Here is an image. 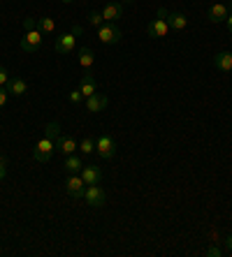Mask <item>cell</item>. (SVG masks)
<instances>
[{
    "instance_id": "cell-4",
    "label": "cell",
    "mask_w": 232,
    "mask_h": 257,
    "mask_svg": "<svg viewBox=\"0 0 232 257\" xmlns=\"http://www.w3.org/2000/svg\"><path fill=\"white\" fill-rule=\"evenodd\" d=\"M82 199L89 206H93V209H100V206H105V202H107V195H105V190H102L100 186H86L84 188V195H82Z\"/></svg>"
},
{
    "instance_id": "cell-29",
    "label": "cell",
    "mask_w": 232,
    "mask_h": 257,
    "mask_svg": "<svg viewBox=\"0 0 232 257\" xmlns=\"http://www.w3.org/2000/svg\"><path fill=\"white\" fill-rule=\"evenodd\" d=\"M223 252L232 255V234H227V239H225V250H223Z\"/></svg>"
},
{
    "instance_id": "cell-12",
    "label": "cell",
    "mask_w": 232,
    "mask_h": 257,
    "mask_svg": "<svg viewBox=\"0 0 232 257\" xmlns=\"http://www.w3.org/2000/svg\"><path fill=\"white\" fill-rule=\"evenodd\" d=\"M167 24H170V30H186L188 28V19H186V14L181 12H167Z\"/></svg>"
},
{
    "instance_id": "cell-30",
    "label": "cell",
    "mask_w": 232,
    "mask_h": 257,
    "mask_svg": "<svg viewBox=\"0 0 232 257\" xmlns=\"http://www.w3.org/2000/svg\"><path fill=\"white\" fill-rule=\"evenodd\" d=\"M225 21H227V28H230V33H232V12L227 14V19H225Z\"/></svg>"
},
{
    "instance_id": "cell-11",
    "label": "cell",
    "mask_w": 232,
    "mask_h": 257,
    "mask_svg": "<svg viewBox=\"0 0 232 257\" xmlns=\"http://www.w3.org/2000/svg\"><path fill=\"white\" fill-rule=\"evenodd\" d=\"M102 17H105V21H109V24H116L121 17H123V5L121 3H107V5L100 10Z\"/></svg>"
},
{
    "instance_id": "cell-5",
    "label": "cell",
    "mask_w": 232,
    "mask_h": 257,
    "mask_svg": "<svg viewBox=\"0 0 232 257\" xmlns=\"http://www.w3.org/2000/svg\"><path fill=\"white\" fill-rule=\"evenodd\" d=\"M96 151L102 160H112L116 156V142H114L112 135H100L96 139Z\"/></svg>"
},
{
    "instance_id": "cell-3",
    "label": "cell",
    "mask_w": 232,
    "mask_h": 257,
    "mask_svg": "<svg viewBox=\"0 0 232 257\" xmlns=\"http://www.w3.org/2000/svg\"><path fill=\"white\" fill-rule=\"evenodd\" d=\"M167 10L165 7H158V14H156V19L151 21L149 26H146V33H149V37H167L170 35V24H167Z\"/></svg>"
},
{
    "instance_id": "cell-19",
    "label": "cell",
    "mask_w": 232,
    "mask_h": 257,
    "mask_svg": "<svg viewBox=\"0 0 232 257\" xmlns=\"http://www.w3.org/2000/svg\"><path fill=\"white\" fill-rule=\"evenodd\" d=\"M82 167H84V162H82V158L79 156H65V162H63V169H65L67 174H79L82 172Z\"/></svg>"
},
{
    "instance_id": "cell-9",
    "label": "cell",
    "mask_w": 232,
    "mask_h": 257,
    "mask_svg": "<svg viewBox=\"0 0 232 257\" xmlns=\"http://www.w3.org/2000/svg\"><path fill=\"white\" fill-rule=\"evenodd\" d=\"M79 176L84 179L86 186H96V183H100L102 172H100V167H96V165H84L82 172H79Z\"/></svg>"
},
{
    "instance_id": "cell-23",
    "label": "cell",
    "mask_w": 232,
    "mask_h": 257,
    "mask_svg": "<svg viewBox=\"0 0 232 257\" xmlns=\"http://www.w3.org/2000/svg\"><path fill=\"white\" fill-rule=\"evenodd\" d=\"M67 97H70V102H72V104H79V102H84V100H86V97L82 95V90H79V88L70 90V95H67Z\"/></svg>"
},
{
    "instance_id": "cell-27",
    "label": "cell",
    "mask_w": 232,
    "mask_h": 257,
    "mask_svg": "<svg viewBox=\"0 0 232 257\" xmlns=\"http://www.w3.org/2000/svg\"><path fill=\"white\" fill-rule=\"evenodd\" d=\"M5 174H7V158L3 156L0 158V181L5 179Z\"/></svg>"
},
{
    "instance_id": "cell-7",
    "label": "cell",
    "mask_w": 232,
    "mask_h": 257,
    "mask_svg": "<svg viewBox=\"0 0 232 257\" xmlns=\"http://www.w3.org/2000/svg\"><path fill=\"white\" fill-rule=\"evenodd\" d=\"M84 188H86V183H84V179L79 176V174H70V176H67V181H65V190L70 192V197L82 199Z\"/></svg>"
},
{
    "instance_id": "cell-13",
    "label": "cell",
    "mask_w": 232,
    "mask_h": 257,
    "mask_svg": "<svg viewBox=\"0 0 232 257\" xmlns=\"http://www.w3.org/2000/svg\"><path fill=\"white\" fill-rule=\"evenodd\" d=\"M7 90H10V95L12 97H21L28 93V84H26L21 77H12L10 79V84H7Z\"/></svg>"
},
{
    "instance_id": "cell-14",
    "label": "cell",
    "mask_w": 232,
    "mask_h": 257,
    "mask_svg": "<svg viewBox=\"0 0 232 257\" xmlns=\"http://www.w3.org/2000/svg\"><path fill=\"white\" fill-rule=\"evenodd\" d=\"M79 90H82L84 97L96 95V93H98V84H96V79H93V74H84L82 81H79Z\"/></svg>"
},
{
    "instance_id": "cell-16",
    "label": "cell",
    "mask_w": 232,
    "mask_h": 257,
    "mask_svg": "<svg viewBox=\"0 0 232 257\" xmlns=\"http://www.w3.org/2000/svg\"><path fill=\"white\" fill-rule=\"evenodd\" d=\"M56 149H58L63 156H72V153L79 149V144L72 137H63V135H60V137L56 139Z\"/></svg>"
},
{
    "instance_id": "cell-22",
    "label": "cell",
    "mask_w": 232,
    "mask_h": 257,
    "mask_svg": "<svg viewBox=\"0 0 232 257\" xmlns=\"http://www.w3.org/2000/svg\"><path fill=\"white\" fill-rule=\"evenodd\" d=\"M102 24H105V17H102V12H89V26H93V28H100Z\"/></svg>"
},
{
    "instance_id": "cell-15",
    "label": "cell",
    "mask_w": 232,
    "mask_h": 257,
    "mask_svg": "<svg viewBox=\"0 0 232 257\" xmlns=\"http://www.w3.org/2000/svg\"><path fill=\"white\" fill-rule=\"evenodd\" d=\"M214 65L220 72H232V51H218L214 56Z\"/></svg>"
},
{
    "instance_id": "cell-28",
    "label": "cell",
    "mask_w": 232,
    "mask_h": 257,
    "mask_svg": "<svg viewBox=\"0 0 232 257\" xmlns=\"http://www.w3.org/2000/svg\"><path fill=\"white\" fill-rule=\"evenodd\" d=\"M70 33H72V35H74V37H82V35H84V26L74 24V26H72V30H70Z\"/></svg>"
},
{
    "instance_id": "cell-10",
    "label": "cell",
    "mask_w": 232,
    "mask_h": 257,
    "mask_svg": "<svg viewBox=\"0 0 232 257\" xmlns=\"http://www.w3.org/2000/svg\"><path fill=\"white\" fill-rule=\"evenodd\" d=\"M107 95H100V93H96V95H91L84 100V107H86V111L89 114H98V111H102V109L107 107Z\"/></svg>"
},
{
    "instance_id": "cell-21",
    "label": "cell",
    "mask_w": 232,
    "mask_h": 257,
    "mask_svg": "<svg viewBox=\"0 0 232 257\" xmlns=\"http://www.w3.org/2000/svg\"><path fill=\"white\" fill-rule=\"evenodd\" d=\"M79 151H82L84 156H91V153L96 151V139H93V137H84L82 142H79Z\"/></svg>"
},
{
    "instance_id": "cell-6",
    "label": "cell",
    "mask_w": 232,
    "mask_h": 257,
    "mask_svg": "<svg viewBox=\"0 0 232 257\" xmlns=\"http://www.w3.org/2000/svg\"><path fill=\"white\" fill-rule=\"evenodd\" d=\"M98 40H100L102 44H119L121 42V30H119V26L105 21V24L98 28Z\"/></svg>"
},
{
    "instance_id": "cell-8",
    "label": "cell",
    "mask_w": 232,
    "mask_h": 257,
    "mask_svg": "<svg viewBox=\"0 0 232 257\" xmlns=\"http://www.w3.org/2000/svg\"><path fill=\"white\" fill-rule=\"evenodd\" d=\"M54 49H56V54H72L74 49H77V37L72 35V33H65V35H60L58 40H56V44H54Z\"/></svg>"
},
{
    "instance_id": "cell-24",
    "label": "cell",
    "mask_w": 232,
    "mask_h": 257,
    "mask_svg": "<svg viewBox=\"0 0 232 257\" xmlns=\"http://www.w3.org/2000/svg\"><path fill=\"white\" fill-rule=\"evenodd\" d=\"M7 100H10V90H7V86H0V107H5Z\"/></svg>"
},
{
    "instance_id": "cell-2",
    "label": "cell",
    "mask_w": 232,
    "mask_h": 257,
    "mask_svg": "<svg viewBox=\"0 0 232 257\" xmlns=\"http://www.w3.org/2000/svg\"><path fill=\"white\" fill-rule=\"evenodd\" d=\"M56 151V137H51V135H42V139L35 144V149H33V158H35L37 162H49L51 160V156H54Z\"/></svg>"
},
{
    "instance_id": "cell-18",
    "label": "cell",
    "mask_w": 232,
    "mask_h": 257,
    "mask_svg": "<svg viewBox=\"0 0 232 257\" xmlns=\"http://www.w3.org/2000/svg\"><path fill=\"white\" fill-rule=\"evenodd\" d=\"M77 58H79V67H84V70H93V65H96V56H93V51L89 47L79 49Z\"/></svg>"
},
{
    "instance_id": "cell-32",
    "label": "cell",
    "mask_w": 232,
    "mask_h": 257,
    "mask_svg": "<svg viewBox=\"0 0 232 257\" xmlns=\"http://www.w3.org/2000/svg\"><path fill=\"white\" fill-rule=\"evenodd\" d=\"M63 3H65V5H70V3H74V0H63Z\"/></svg>"
},
{
    "instance_id": "cell-20",
    "label": "cell",
    "mask_w": 232,
    "mask_h": 257,
    "mask_svg": "<svg viewBox=\"0 0 232 257\" xmlns=\"http://www.w3.org/2000/svg\"><path fill=\"white\" fill-rule=\"evenodd\" d=\"M37 28H40L42 33H44V35H51V33L56 30V21H54L51 17H42V19H40V24H37Z\"/></svg>"
},
{
    "instance_id": "cell-17",
    "label": "cell",
    "mask_w": 232,
    "mask_h": 257,
    "mask_svg": "<svg viewBox=\"0 0 232 257\" xmlns=\"http://www.w3.org/2000/svg\"><path fill=\"white\" fill-rule=\"evenodd\" d=\"M227 7L223 5V3H214V5H211V10H209V21H211V24H220V21H225L227 19Z\"/></svg>"
},
{
    "instance_id": "cell-31",
    "label": "cell",
    "mask_w": 232,
    "mask_h": 257,
    "mask_svg": "<svg viewBox=\"0 0 232 257\" xmlns=\"http://www.w3.org/2000/svg\"><path fill=\"white\" fill-rule=\"evenodd\" d=\"M121 5H130V3H135V0H119Z\"/></svg>"
},
{
    "instance_id": "cell-25",
    "label": "cell",
    "mask_w": 232,
    "mask_h": 257,
    "mask_svg": "<svg viewBox=\"0 0 232 257\" xmlns=\"http://www.w3.org/2000/svg\"><path fill=\"white\" fill-rule=\"evenodd\" d=\"M10 79H12L10 77V72H7L5 67H0V86H7L10 84Z\"/></svg>"
},
{
    "instance_id": "cell-26",
    "label": "cell",
    "mask_w": 232,
    "mask_h": 257,
    "mask_svg": "<svg viewBox=\"0 0 232 257\" xmlns=\"http://www.w3.org/2000/svg\"><path fill=\"white\" fill-rule=\"evenodd\" d=\"M207 255H211V257H220V255H225V252L220 250L218 245H209V248H207Z\"/></svg>"
},
{
    "instance_id": "cell-1",
    "label": "cell",
    "mask_w": 232,
    "mask_h": 257,
    "mask_svg": "<svg viewBox=\"0 0 232 257\" xmlns=\"http://www.w3.org/2000/svg\"><path fill=\"white\" fill-rule=\"evenodd\" d=\"M24 37H21V42H19V47H21V51L24 54H35V51H40L42 47V30L37 28L35 19H26L24 21Z\"/></svg>"
}]
</instances>
